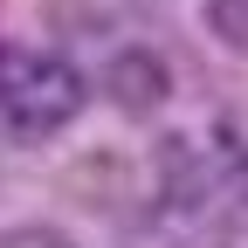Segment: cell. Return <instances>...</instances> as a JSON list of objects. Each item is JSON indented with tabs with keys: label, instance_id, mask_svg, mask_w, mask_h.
I'll return each mask as SVG.
<instances>
[{
	"label": "cell",
	"instance_id": "1",
	"mask_svg": "<svg viewBox=\"0 0 248 248\" xmlns=\"http://www.w3.org/2000/svg\"><path fill=\"white\" fill-rule=\"evenodd\" d=\"M241 214H248V145L228 131L172 138L138 221V248H221Z\"/></svg>",
	"mask_w": 248,
	"mask_h": 248
},
{
	"label": "cell",
	"instance_id": "2",
	"mask_svg": "<svg viewBox=\"0 0 248 248\" xmlns=\"http://www.w3.org/2000/svg\"><path fill=\"white\" fill-rule=\"evenodd\" d=\"M90 83L69 55L35 42H0V145H42L69 131Z\"/></svg>",
	"mask_w": 248,
	"mask_h": 248
},
{
	"label": "cell",
	"instance_id": "3",
	"mask_svg": "<svg viewBox=\"0 0 248 248\" xmlns=\"http://www.w3.org/2000/svg\"><path fill=\"white\" fill-rule=\"evenodd\" d=\"M207 21L221 42H248V0H207Z\"/></svg>",
	"mask_w": 248,
	"mask_h": 248
},
{
	"label": "cell",
	"instance_id": "4",
	"mask_svg": "<svg viewBox=\"0 0 248 248\" xmlns=\"http://www.w3.org/2000/svg\"><path fill=\"white\" fill-rule=\"evenodd\" d=\"M0 248H76V241L55 228H14V234H0Z\"/></svg>",
	"mask_w": 248,
	"mask_h": 248
}]
</instances>
